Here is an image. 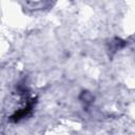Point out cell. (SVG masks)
I'll list each match as a JSON object with an SVG mask.
<instances>
[{"label":"cell","instance_id":"1","mask_svg":"<svg viewBox=\"0 0 135 135\" xmlns=\"http://www.w3.org/2000/svg\"><path fill=\"white\" fill-rule=\"evenodd\" d=\"M36 103H37V98H36V97L28 98L27 101H26V103H25V105L22 107L21 109L17 110V111H15V112L11 115V117L8 118V120H9L11 122L16 123V122H19V121H21L22 119L28 117V116L32 114V112H33V110H34Z\"/></svg>","mask_w":135,"mask_h":135},{"label":"cell","instance_id":"2","mask_svg":"<svg viewBox=\"0 0 135 135\" xmlns=\"http://www.w3.org/2000/svg\"><path fill=\"white\" fill-rule=\"evenodd\" d=\"M126 45H127L126 40H123L121 38H118V37H115V38H113V40H111V42L109 44V50L112 53H116L117 51L123 49Z\"/></svg>","mask_w":135,"mask_h":135},{"label":"cell","instance_id":"3","mask_svg":"<svg viewBox=\"0 0 135 135\" xmlns=\"http://www.w3.org/2000/svg\"><path fill=\"white\" fill-rule=\"evenodd\" d=\"M79 99L85 107H89L94 102V96L88 91H82L79 95Z\"/></svg>","mask_w":135,"mask_h":135}]
</instances>
